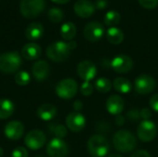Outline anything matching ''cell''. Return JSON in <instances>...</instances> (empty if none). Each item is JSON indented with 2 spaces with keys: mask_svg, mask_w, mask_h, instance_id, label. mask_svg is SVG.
Wrapping results in <instances>:
<instances>
[{
  "mask_svg": "<svg viewBox=\"0 0 158 157\" xmlns=\"http://www.w3.org/2000/svg\"><path fill=\"white\" fill-rule=\"evenodd\" d=\"M77 46L75 41H69L68 43L62 41H56L49 44L46 48L47 57L54 62L65 61L70 55V52Z\"/></svg>",
  "mask_w": 158,
  "mask_h": 157,
  "instance_id": "6da1fadb",
  "label": "cell"
},
{
  "mask_svg": "<svg viewBox=\"0 0 158 157\" xmlns=\"http://www.w3.org/2000/svg\"><path fill=\"white\" fill-rule=\"evenodd\" d=\"M113 145L118 152L128 154L136 148L137 140L132 132L126 130H121L115 133L113 137Z\"/></svg>",
  "mask_w": 158,
  "mask_h": 157,
  "instance_id": "7a4b0ae2",
  "label": "cell"
},
{
  "mask_svg": "<svg viewBox=\"0 0 158 157\" xmlns=\"http://www.w3.org/2000/svg\"><path fill=\"white\" fill-rule=\"evenodd\" d=\"M22 64L21 56L17 52H7L0 55V71L7 74L17 72Z\"/></svg>",
  "mask_w": 158,
  "mask_h": 157,
  "instance_id": "3957f363",
  "label": "cell"
},
{
  "mask_svg": "<svg viewBox=\"0 0 158 157\" xmlns=\"http://www.w3.org/2000/svg\"><path fill=\"white\" fill-rule=\"evenodd\" d=\"M87 148L92 156L104 157L109 151V143L105 136L94 134L88 140Z\"/></svg>",
  "mask_w": 158,
  "mask_h": 157,
  "instance_id": "277c9868",
  "label": "cell"
},
{
  "mask_svg": "<svg viewBox=\"0 0 158 157\" xmlns=\"http://www.w3.org/2000/svg\"><path fill=\"white\" fill-rule=\"evenodd\" d=\"M44 8V0H21L19 4V11L26 19H34L38 17Z\"/></svg>",
  "mask_w": 158,
  "mask_h": 157,
  "instance_id": "5b68a950",
  "label": "cell"
},
{
  "mask_svg": "<svg viewBox=\"0 0 158 157\" xmlns=\"http://www.w3.org/2000/svg\"><path fill=\"white\" fill-rule=\"evenodd\" d=\"M78 93V83L73 79H64L56 87V93L61 99L69 100Z\"/></svg>",
  "mask_w": 158,
  "mask_h": 157,
  "instance_id": "8992f818",
  "label": "cell"
},
{
  "mask_svg": "<svg viewBox=\"0 0 158 157\" xmlns=\"http://www.w3.org/2000/svg\"><path fill=\"white\" fill-rule=\"evenodd\" d=\"M134 87L138 93L148 94L155 91L156 87V81L148 74H141L135 79Z\"/></svg>",
  "mask_w": 158,
  "mask_h": 157,
  "instance_id": "52a82bcc",
  "label": "cell"
},
{
  "mask_svg": "<svg viewBox=\"0 0 158 157\" xmlns=\"http://www.w3.org/2000/svg\"><path fill=\"white\" fill-rule=\"evenodd\" d=\"M157 133V128L156 124L151 120H143L137 128L138 138L143 143L152 142Z\"/></svg>",
  "mask_w": 158,
  "mask_h": 157,
  "instance_id": "ba28073f",
  "label": "cell"
},
{
  "mask_svg": "<svg viewBox=\"0 0 158 157\" xmlns=\"http://www.w3.org/2000/svg\"><path fill=\"white\" fill-rule=\"evenodd\" d=\"M45 142H46L45 134L39 130H31L30 132L27 133L24 139L25 145L32 151L41 149L45 144Z\"/></svg>",
  "mask_w": 158,
  "mask_h": 157,
  "instance_id": "9c48e42d",
  "label": "cell"
},
{
  "mask_svg": "<svg viewBox=\"0 0 158 157\" xmlns=\"http://www.w3.org/2000/svg\"><path fill=\"white\" fill-rule=\"evenodd\" d=\"M46 153L49 157H66L69 154V146L63 139L54 138L48 143Z\"/></svg>",
  "mask_w": 158,
  "mask_h": 157,
  "instance_id": "30bf717a",
  "label": "cell"
},
{
  "mask_svg": "<svg viewBox=\"0 0 158 157\" xmlns=\"http://www.w3.org/2000/svg\"><path fill=\"white\" fill-rule=\"evenodd\" d=\"M105 34V28L102 23L98 21H92L88 23L83 30V35L89 42L94 43L99 41Z\"/></svg>",
  "mask_w": 158,
  "mask_h": 157,
  "instance_id": "8fae6325",
  "label": "cell"
},
{
  "mask_svg": "<svg viewBox=\"0 0 158 157\" xmlns=\"http://www.w3.org/2000/svg\"><path fill=\"white\" fill-rule=\"evenodd\" d=\"M110 67L118 73H127L133 68V60L127 55H118L110 62Z\"/></svg>",
  "mask_w": 158,
  "mask_h": 157,
  "instance_id": "7c38bea8",
  "label": "cell"
},
{
  "mask_svg": "<svg viewBox=\"0 0 158 157\" xmlns=\"http://www.w3.org/2000/svg\"><path fill=\"white\" fill-rule=\"evenodd\" d=\"M77 73L83 81H91L97 74V68L93 62L83 60L79 63L77 67Z\"/></svg>",
  "mask_w": 158,
  "mask_h": 157,
  "instance_id": "4fadbf2b",
  "label": "cell"
},
{
  "mask_svg": "<svg viewBox=\"0 0 158 157\" xmlns=\"http://www.w3.org/2000/svg\"><path fill=\"white\" fill-rule=\"evenodd\" d=\"M85 117L80 112H72L68 115L66 118L67 128L73 132H80L85 127Z\"/></svg>",
  "mask_w": 158,
  "mask_h": 157,
  "instance_id": "5bb4252c",
  "label": "cell"
},
{
  "mask_svg": "<svg viewBox=\"0 0 158 157\" xmlns=\"http://www.w3.org/2000/svg\"><path fill=\"white\" fill-rule=\"evenodd\" d=\"M24 133V126L19 121H10L8 122L4 129V134L5 136L12 141L19 140Z\"/></svg>",
  "mask_w": 158,
  "mask_h": 157,
  "instance_id": "9a60e30c",
  "label": "cell"
},
{
  "mask_svg": "<svg viewBox=\"0 0 158 157\" xmlns=\"http://www.w3.org/2000/svg\"><path fill=\"white\" fill-rule=\"evenodd\" d=\"M73 8L77 16L86 19L94 15L95 11V5L89 0H78L74 4Z\"/></svg>",
  "mask_w": 158,
  "mask_h": 157,
  "instance_id": "2e32d148",
  "label": "cell"
},
{
  "mask_svg": "<svg viewBox=\"0 0 158 157\" xmlns=\"http://www.w3.org/2000/svg\"><path fill=\"white\" fill-rule=\"evenodd\" d=\"M124 100L119 95H111L107 98L106 103V108L109 114L118 116L124 109Z\"/></svg>",
  "mask_w": 158,
  "mask_h": 157,
  "instance_id": "e0dca14e",
  "label": "cell"
},
{
  "mask_svg": "<svg viewBox=\"0 0 158 157\" xmlns=\"http://www.w3.org/2000/svg\"><path fill=\"white\" fill-rule=\"evenodd\" d=\"M49 71H50L49 64L44 60L36 61L33 64L32 68H31V73H32L34 79H36L39 81L45 80L47 78V76L49 75Z\"/></svg>",
  "mask_w": 158,
  "mask_h": 157,
  "instance_id": "ac0fdd59",
  "label": "cell"
},
{
  "mask_svg": "<svg viewBox=\"0 0 158 157\" xmlns=\"http://www.w3.org/2000/svg\"><path fill=\"white\" fill-rule=\"evenodd\" d=\"M42 54V49L39 44L35 43H26L21 49V56L26 60H36L40 57Z\"/></svg>",
  "mask_w": 158,
  "mask_h": 157,
  "instance_id": "d6986e66",
  "label": "cell"
},
{
  "mask_svg": "<svg viewBox=\"0 0 158 157\" xmlns=\"http://www.w3.org/2000/svg\"><path fill=\"white\" fill-rule=\"evenodd\" d=\"M56 115V108L52 104H43L37 109V116L44 121L52 120Z\"/></svg>",
  "mask_w": 158,
  "mask_h": 157,
  "instance_id": "ffe728a7",
  "label": "cell"
},
{
  "mask_svg": "<svg viewBox=\"0 0 158 157\" xmlns=\"http://www.w3.org/2000/svg\"><path fill=\"white\" fill-rule=\"evenodd\" d=\"M44 34V27L39 22H32L29 24L25 30V36L30 41H36Z\"/></svg>",
  "mask_w": 158,
  "mask_h": 157,
  "instance_id": "44dd1931",
  "label": "cell"
},
{
  "mask_svg": "<svg viewBox=\"0 0 158 157\" xmlns=\"http://www.w3.org/2000/svg\"><path fill=\"white\" fill-rule=\"evenodd\" d=\"M15 111L14 103L8 99H0V119L8 118Z\"/></svg>",
  "mask_w": 158,
  "mask_h": 157,
  "instance_id": "7402d4cb",
  "label": "cell"
},
{
  "mask_svg": "<svg viewBox=\"0 0 158 157\" xmlns=\"http://www.w3.org/2000/svg\"><path fill=\"white\" fill-rule=\"evenodd\" d=\"M106 39L112 44H119L124 40V33L120 29L111 27L106 31Z\"/></svg>",
  "mask_w": 158,
  "mask_h": 157,
  "instance_id": "603a6c76",
  "label": "cell"
},
{
  "mask_svg": "<svg viewBox=\"0 0 158 157\" xmlns=\"http://www.w3.org/2000/svg\"><path fill=\"white\" fill-rule=\"evenodd\" d=\"M113 86L114 89L120 93H129L132 89V85L130 80L123 77H118L115 79L113 81Z\"/></svg>",
  "mask_w": 158,
  "mask_h": 157,
  "instance_id": "cb8c5ba5",
  "label": "cell"
},
{
  "mask_svg": "<svg viewBox=\"0 0 158 157\" xmlns=\"http://www.w3.org/2000/svg\"><path fill=\"white\" fill-rule=\"evenodd\" d=\"M77 32V28L74 23L69 21L64 23L60 28V34L66 41H72Z\"/></svg>",
  "mask_w": 158,
  "mask_h": 157,
  "instance_id": "d4e9b609",
  "label": "cell"
},
{
  "mask_svg": "<svg viewBox=\"0 0 158 157\" xmlns=\"http://www.w3.org/2000/svg\"><path fill=\"white\" fill-rule=\"evenodd\" d=\"M120 19H121V16L116 10H109V11H107L106 13L105 17H104V22L109 28L115 27L116 25H118L120 22Z\"/></svg>",
  "mask_w": 158,
  "mask_h": 157,
  "instance_id": "484cf974",
  "label": "cell"
},
{
  "mask_svg": "<svg viewBox=\"0 0 158 157\" xmlns=\"http://www.w3.org/2000/svg\"><path fill=\"white\" fill-rule=\"evenodd\" d=\"M113 86V83L110 81V80L106 78H99L94 82V88L102 93H108Z\"/></svg>",
  "mask_w": 158,
  "mask_h": 157,
  "instance_id": "4316f807",
  "label": "cell"
},
{
  "mask_svg": "<svg viewBox=\"0 0 158 157\" xmlns=\"http://www.w3.org/2000/svg\"><path fill=\"white\" fill-rule=\"evenodd\" d=\"M49 130L56 136V138H58V139H63L68 134L67 128L61 124H52L49 126Z\"/></svg>",
  "mask_w": 158,
  "mask_h": 157,
  "instance_id": "83f0119b",
  "label": "cell"
},
{
  "mask_svg": "<svg viewBox=\"0 0 158 157\" xmlns=\"http://www.w3.org/2000/svg\"><path fill=\"white\" fill-rule=\"evenodd\" d=\"M14 80H15V82L18 85H19V86H26V85H28L30 83L31 76H30V74L27 71L21 70V71H18L15 74Z\"/></svg>",
  "mask_w": 158,
  "mask_h": 157,
  "instance_id": "f1b7e54d",
  "label": "cell"
},
{
  "mask_svg": "<svg viewBox=\"0 0 158 157\" xmlns=\"http://www.w3.org/2000/svg\"><path fill=\"white\" fill-rule=\"evenodd\" d=\"M48 18L54 23H59L64 19V12L58 7H52L48 10Z\"/></svg>",
  "mask_w": 158,
  "mask_h": 157,
  "instance_id": "f546056e",
  "label": "cell"
},
{
  "mask_svg": "<svg viewBox=\"0 0 158 157\" xmlns=\"http://www.w3.org/2000/svg\"><path fill=\"white\" fill-rule=\"evenodd\" d=\"M81 93L84 96H90L94 93V85L90 81H83L81 86Z\"/></svg>",
  "mask_w": 158,
  "mask_h": 157,
  "instance_id": "4dcf8cb0",
  "label": "cell"
},
{
  "mask_svg": "<svg viewBox=\"0 0 158 157\" xmlns=\"http://www.w3.org/2000/svg\"><path fill=\"white\" fill-rule=\"evenodd\" d=\"M140 5L146 9H153L156 7L158 5V0H138Z\"/></svg>",
  "mask_w": 158,
  "mask_h": 157,
  "instance_id": "1f68e13d",
  "label": "cell"
},
{
  "mask_svg": "<svg viewBox=\"0 0 158 157\" xmlns=\"http://www.w3.org/2000/svg\"><path fill=\"white\" fill-rule=\"evenodd\" d=\"M11 157H28V151L22 146H19L12 151Z\"/></svg>",
  "mask_w": 158,
  "mask_h": 157,
  "instance_id": "d6a6232c",
  "label": "cell"
},
{
  "mask_svg": "<svg viewBox=\"0 0 158 157\" xmlns=\"http://www.w3.org/2000/svg\"><path fill=\"white\" fill-rule=\"evenodd\" d=\"M127 118L131 120V121H138L141 118L140 116V111L138 109H131L127 113Z\"/></svg>",
  "mask_w": 158,
  "mask_h": 157,
  "instance_id": "836d02e7",
  "label": "cell"
},
{
  "mask_svg": "<svg viewBox=\"0 0 158 157\" xmlns=\"http://www.w3.org/2000/svg\"><path fill=\"white\" fill-rule=\"evenodd\" d=\"M149 104H150V106H151L152 110H154L155 112H157L158 113V93L153 95L150 98Z\"/></svg>",
  "mask_w": 158,
  "mask_h": 157,
  "instance_id": "e575fe53",
  "label": "cell"
},
{
  "mask_svg": "<svg viewBox=\"0 0 158 157\" xmlns=\"http://www.w3.org/2000/svg\"><path fill=\"white\" fill-rule=\"evenodd\" d=\"M140 116L143 120H149L152 117V110L149 108H143L140 110Z\"/></svg>",
  "mask_w": 158,
  "mask_h": 157,
  "instance_id": "d590c367",
  "label": "cell"
},
{
  "mask_svg": "<svg viewBox=\"0 0 158 157\" xmlns=\"http://www.w3.org/2000/svg\"><path fill=\"white\" fill-rule=\"evenodd\" d=\"M131 157H151V155L148 152H146L144 150H139V151H136L135 153H133Z\"/></svg>",
  "mask_w": 158,
  "mask_h": 157,
  "instance_id": "8d00e7d4",
  "label": "cell"
},
{
  "mask_svg": "<svg viewBox=\"0 0 158 157\" xmlns=\"http://www.w3.org/2000/svg\"><path fill=\"white\" fill-rule=\"evenodd\" d=\"M107 1L106 0H97L95 2V8H99V9H104L107 6Z\"/></svg>",
  "mask_w": 158,
  "mask_h": 157,
  "instance_id": "74e56055",
  "label": "cell"
},
{
  "mask_svg": "<svg viewBox=\"0 0 158 157\" xmlns=\"http://www.w3.org/2000/svg\"><path fill=\"white\" fill-rule=\"evenodd\" d=\"M73 108H74L75 112H80V111H81L82 108H83L82 102L80 101V100H76V101L73 103Z\"/></svg>",
  "mask_w": 158,
  "mask_h": 157,
  "instance_id": "f35d334b",
  "label": "cell"
},
{
  "mask_svg": "<svg viewBox=\"0 0 158 157\" xmlns=\"http://www.w3.org/2000/svg\"><path fill=\"white\" fill-rule=\"evenodd\" d=\"M124 122H125V118H124V117H122V116H120V115L117 116L116 123H117V125H118V126H121V125H123V124H124Z\"/></svg>",
  "mask_w": 158,
  "mask_h": 157,
  "instance_id": "ab89813d",
  "label": "cell"
},
{
  "mask_svg": "<svg viewBox=\"0 0 158 157\" xmlns=\"http://www.w3.org/2000/svg\"><path fill=\"white\" fill-rule=\"evenodd\" d=\"M54 3H56V4H60V5H62V4H67L68 2H69L70 0H52Z\"/></svg>",
  "mask_w": 158,
  "mask_h": 157,
  "instance_id": "60d3db41",
  "label": "cell"
},
{
  "mask_svg": "<svg viewBox=\"0 0 158 157\" xmlns=\"http://www.w3.org/2000/svg\"><path fill=\"white\" fill-rule=\"evenodd\" d=\"M3 155H4V151H3L2 147H0V157L3 156Z\"/></svg>",
  "mask_w": 158,
  "mask_h": 157,
  "instance_id": "b9f144b4",
  "label": "cell"
},
{
  "mask_svg": "<svg viewBox=\"0 0 158 157\" xmlns=\"http://www.w3.org/2000/svg\"><path fill=\"white\" fill-rule=\"evenodd\" d=\"M107 157H122L121 155H109V156Z\"/></svg>",
  "mask_w": 158,
  "mask_h": 157,
  "instance_id": "7bdbcfd3",
  "label": "cell"
},
{
  "mask_svg": "<svg viewBox=\"0 0 158 157\" xmlns=\"http://www.w3.org/2000/svg\"><path fill=\"white\" fill-rule=\"evenodd\" d=\"M37 157H45V156H44V155H38Z\"/></svg>",
  "mask_w": 158,
  "mask_h": 157,
  "instance_id": "ee69618b",
  "label": "cell"
}]
</instances>
